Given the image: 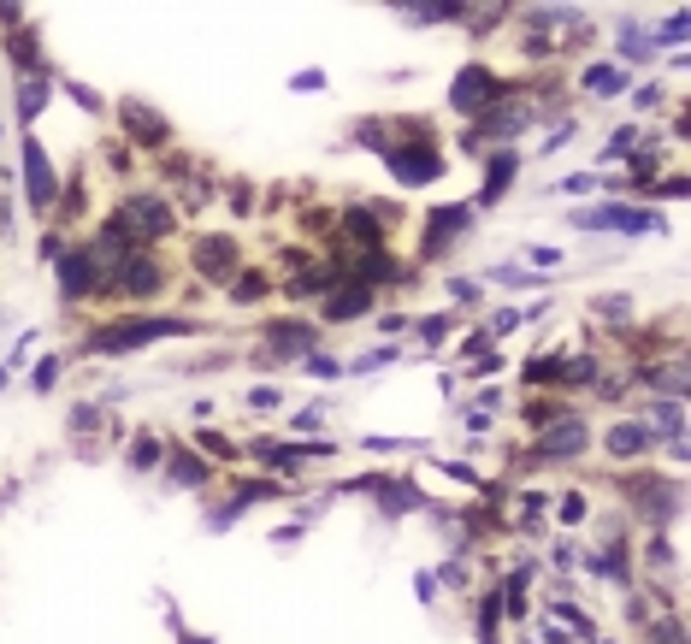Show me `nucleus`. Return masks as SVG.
<instances>
[{
  "label": "nucleus",
  "mask_w": 691,
  "mask_h": 644,
  "mask_svg": "<svg viewBox=\"0 0 691 644\" xmlns=\"http://www.w3.org/2000/svg\"><path fill=\"white\" fill-rule=\"evenodd\" d=\"M189 331V320H113L101 325V331H89V355H130V349H148V343H160V337H178Z\"/></svg>",
  "instance_id": "obj_1"
},
{
  "label": "nucleus",
  "mask_w": 691,
  "mask_h": 644,
  "mask_svg": "<svg viewBox=\"0 0 691 644\" xmlns=\"http://www.w3.org/2000/svg\"><path fill=\"white\" fill-rule=\"evenodd\" d=\"M579 231H627V237H644V231H662V213L650 207H627V201H597V207H579L567 213Z\"/></svg>",
  "instance_id": "obj_2"
},
{
  "label": "nucleus",
  "mask_w": 691,
  "mask_h": 644,
  "mask_svg": "<svg viewBox=\"0 0 691 644\" xmlns=\"http://www.w3.org/2000/svg\"><path fill=\"white\" fill-rule=\"evenodd\" d=\"M113 237H125V243H148V237H166L172 231V207L160 201V195H136L119 207V219L107 225Z\"/></svg>",
  "instance_id": "obj_3"
},
{
  "label": "nucleus",
  "mask_w": 691,
  "mask_h": 644,
  "mask_svg": "<svg viewBox=\"0 0 691 644\" xmlns=\"http://www.w3.org/2000/svg\"><path fill=\"white\" fill-rule=\"evenodd\" d=\"M384 166L396 172V184H438L443 178V154L432 148V136L420 142V148H384Z\"/></svg>",
  "instance_id": "obj_4"
},
{
  "label": "nucleus",
  "mask_w": 691,
  "mask_h": 644,
  "mask_svg": "<svg viewBox=\"0 0 691 644\" xmlns=\"http://www.w3.org/2000/svg\"><path fill=\"white\" fill-rule=\"evenodd\" d=\"M24 201H30L36 213H48V207L60 201V178H54L48 148H42L36 136H24Z\"/></svg>",
  "instance_id": "obj_5"
},
{
  "label": "nucleus",
  "mask_w": 691,
  "mask_h": 644,
  "mask_svg": "<svg viewBox=\"0 0 691 644\" xmlns=\"http://www.w3.org/2000/svg\"><path fill=\"white\" fill-rule=\"evenodd\" d=\"M473 225V207L467 201H449V207H432V219H426V243H420V255L426 260H438L461 231Z\"/></svg>",
  "instance_id": "obj_6"
},
{
  "label": "nucleus",
  "mask_w": 691,
  "mask_h": 644,
  "mask_svg": "<svg viewBox=\"0 0 691 644\" xmlns=\"http://www.w3.org/2000/svg\"><path fill=\"white\" fill-rule=\"evenodd\" d=\"M497 71H485V65H467L455 83H449V101L461 107V113H491V101H497Z\"/></svg>",
  "instance_id": "obj_7"
},
{
  "label": "nucleus",
  "mask_w": 691,
  "mask_h": 644,
  "mask_svg": "<svg viewBox=\"0 0 691 644\" xmlns=\"http://www.w3.org/2000/svg\"><path fill=\"white\" fill-rule=\"evenodd\" d=\"M585 444H591V426H585L579 414H562V420L544 432L538 455H544V461H573V455H585Z\"/></svg>",
  "instance_id": "obj_8"
},
{
  "label": "nucleus",
  "mask_w": 691,
  "mask_h": 644,
  "mask_svg": "<svg viewBox=\"0 0 691 644\" xmlns=\"http://www.w3.org/2000/svg\"><path fill=\"white\" fill-rule=\"evenodd\" d=\"M290 355H314V325H302V320L266 325V355L260 361H290Z\"/></svg>",
  "instance_id": "obj_9"
},
{
  "label": "nucleus",
  "mask_w": 691,
  "mask_h": 644,
  "mask_svg": "<svg viewBox=\"0 0 691 644\" xmlns=\"http://www.w3.org/2000/svg\"><path fill=\"white\" fill-rule=\"evenodd\" d=\"M101 278H95V260H89V249H71V255H60V296L65 302H77V296H89Z\"/></svg>",
  "instance_id": "obj_10"
},
{
  "label": "nucleus",
  "mask_w": 691,
  "mask_h": 644,
  "mask_svg": "<svg viewBox=\"0 0 691 644\" xmlns=\"http://www.w3.org/2000/svg\"><path fill=\"white\" fill-rule=\"evenodd\" d=\"M373 308V290L355 278V284H337L331 296H325V320H361Z\"/></svg>",
  "instance_id": "obj_11"
},
{
  "label": "nucleus",
  "mask_w": 691,
  "mask_h": 644,
  "mask_svg": "<svg viewBox=\"0 0 691 644\" xmlns=\"http://www.w3.org/2000/svg\"><path fill=\"white\" fill-rule=\"evenodd\" d=\"M603 450L615 455V461H632V455H644V450H656V432L644 426V420H627V426H615L609 438H603Z\"/></svg>",
  "instance_id": "obj_12"
},
{
  "label": "nucleus",
  "mask_w": 691,
  "mask_h": 644,
  "mask_svg": "<svg viewBox=\"0 0 691 644\" xmlns=\"http://www.w3.org/2000/svg\"><path fill=\"white\" fill-rule=\"evenodd\" d=\"M125 130L142 142V148H166V136H172V130L160 125V113L142 107V101H125Z\"/></svg>",
  "instance_id": "obj_13"
},
{
  "label": "nucleus",
  "mask_w": 691,
  "mask_h": 644,
  "mask_svg": "<svg viewBox=\"0 0 691 644\" xmlns=\"http://www.w3.org/2000/svg\"><path fill=\"white\" fill-rule=\"evenodd\" d=\"M514 178H520V154H514V148L491 154V166H485V190H479V201H503V190H514Z\"/></svg>",
  "instance_id": "obj_14"
},
{
  "label": "nucleus",
  "mask_w": 691,
  "mask_h": 644,
  "mask_svg": "<svg viewBox=\"0 0 691 644\" xmlns=\"http://www.w3.org/2000/svg\"><path fill=\"white\" fill-rule=\"evenodd\" d=\"M113 290H130V296H154L160 290V266H148L142 255H130L119 272H113Z\"/></svg>",
  "instance_id": "obj_15"
},
{
  "label": "nucleus",
  "mask_w": 691,
  "mask_h": 644,
  "mask_svg": "<svg viewBox=\"0 0 691 644\" xmlns=\"http://www.w3.org/2000/svg\"><path fill=\"white\" fill-rule=\"evenodd\" d=\"M195 260H201L207 278H231V272H237V249H231L225 237H201V243H195Z\"/></svg>",
  "instance_id": "obj_16"
},
{
  "label": "nucleus",
  "mask_w": 691,
  "mask_h": 644,
  "mask_svg": "<svg viewBox=\"0 0 691 644\" xmlns=\"http://www.w3.org/2000/svg\"><path fill=\"white\" fill-rule=\"evenodd\" d=\"M526 125H532V113H526V107H491V113H485V125L473 130V136H520Z\"/></svg>",
  "instance_id": "obj_17"
},
{
  "label": "nucleus",
  "mask_w": 691,
  "mask_h": 644,
  "mask_svg": "<svg viewBox=\"0 0 691 644\" xmlns=\"http://www.w3.org/2000/svg\"><path fill=\"white\" fill-rule=\"evenodd\" d=\"M390 225V207L384 201H367V207H349V231L355 237H367V243H378V231Z\"/></svg>",
  "instance_id": "obj_18"
},
{
  "label": "nucleus",
  "mask_w": 691,
  "mask_h": 644,
  "mask_svg": "<svg viewBox=\"0 0 691 644\" xmlns=\"http://www.w3.org/2000/svg\"><path fill=\"white\" fill-rule=\"evenodd\" d=\"M42 107H48V71L18 83V119H42Z\"/></svg>",
  "instance_id": "obj_19"
},
{
  "label": "nucleus",
  "mask_w": 691,
  "mask_h": 644,
  "mask_svg": "<svg viewBox=\"0 0 691 644\" xmlns=\"http://www.w3.org/2000/svg\"><path fill=\"white\" fill-rule=\"evenodd\" d=\"M585 89L609 101V95H621V89H627V71H621V65H591V71H585Z\"/></svg>",
  "instance_id": "obj_20"
},
{
  "label": "nucleus",
  "mask_w": 691,
  "mask_h": 644,
  "mask_svg": "<svg viewBox=\"0 0 691 644\" xmlns=\"http://www.w3.org/2000/svg\"><path fill=\"white\" fill-rule=\"evenodd\" d=\"M402 18H414V24H438V18H467V6H455V0H426V6H402Z\"/></svg>",
  "instance_id": "obj_21"
},
{
  "label": "nucleus",
  "mask_w": 691,
  "mask_h": 644,
  "mask_svg": "<svg viewBox=\"0 0 691 644\" xmlns=\"http://www.w3.org/2000/svg\"><path fill=\"white\" fill-rule=\"evenodd\" d=\"M650 420H656L662 432H674V438H680V420H686V396H668V402H656V408H650ZM650 420H644V426H650Z\"/></svg>",
  "instance_id": "obj_22"
},
{
  "label": "nucleus",
  "mask_w": 691,
  "mask_h": 644,
  "mask_svg": "<svg viewBox=\"0 0 691 644\" xmlns=\"http://www.w3.org/2000/svg\"><path fill=\"white\" fill-rule=\"evenodd\" d=\"M166 473H172L178 485H207V467H201V461H195L189 450H178V455H172V467H166Z\"/></svg>",
  "instance_id": "obj_23"
},
{
  "label": "nucleus",
  "mask_w": 691,
  "mask_h": 644,
  "mask_svg": "<svg viewBox=\"0 0 691 644\" xmlns=\"http://www.w3.org/2000/svg\"><path fill=\"white\" fill-rule=\"evenodd\" d=\"M621 54H627V60H650L656 48H650V36H644L638 24H621Z\"/></svg>",
  "instance_id": "obj_24"
},
{
  "label": "nucleus",
  "mask_w": 691,
  "mask_h": 644,
  "mask_svg": "<svg viewBox=\"0 0 691 644\" xmlns=\"http://www.w3.org/2000/svg\"><path fill=\"white\" fill-rule=\"evenodd\" d=\"M686 30H691V18H686V12H674V18L662 24V36H656L650 48H680V42H686Z\"/></svg>",
  "instance_id": "obj_25"
},
{
  "label": "nucleus",
  "mask_w": 691,
  "mask_h": 644,
  "mask_svg": "<svg viewBox=\"0 0 691 644\" xmlns=\"http://www.w3.org/2000/svg\"><path fill=\"white\" fill-rule=\"evenodd\" d=\"M491 284H508V290H526V284H538L532 272H520V266H491Z\"/></svg>",
  "instance_id": "obj_26"
},
{
  "label": "nucleus",
  "mask_w": 691,
  "mask_h": 644,
  "mask_svg": "<svg viewBox=\"0 0 691 644\" xmlns=\"http://www.w3.org/2000/svg\"><path fill=\"white\" fill-rule=\"evenodd\" d=\"M396 355H402V349H396V343H384V349H373V355H361V361H355V373H378V367H390Z\"/></svg>",
  "instance_id": "obj_27"
},
{
  "label": "nucleus",
  "mask_w": 691,
  "mask_h": 644,
  "mask_svg": "<svg viewBox=\"0 0 691 644\" xmlns=\"http://www.w3.org/2000/svg\"><path fill=\"white\" fill-rule=\"evenodd\" d=\"M343 373V361H331V355H308V379H337Z\"/></svg>",
  "instance_id": "obj_28"
},
{
  "label": "nucleus",
  "mask_w": 691,
  "mask_h": 644,
  "mask_svg": "<svg viewBox=\"0 0 691 644\" xmlns=\"http://www.w3.org/2000/svg\"><path fill=\"white\" fill-rule=\"evenodd\" d=\"M65 95H71L77 107H89V113H101V107H107V101H101L95 89H83V83H65Z\"/></svg>",
  "instance_id": "obj_29"
},
{
  "label": "nucleus",
  "mask_w": 691,
  "mask_h": 644,
  "mask_svg": "<svg viewBox=\"0 0 691 644\" xmlns=\"http://www.w3.org/2000/svg\"><path fill=\"white\" fill-rule=\"evenodd\" d=\"M526 260H532L538 272H550V266H562V249H544V243H532V249H526Z\"/></svg>",
  "instance_id": "obj_30"
},
{
  "label": "nucleus",
  "mask_w": 691,
  "mask_h": 644,
  "mask_svg": "<svg viewBox=\"0 0 691 644\" xmlns=\"http://www.w3.org/2000/svg\"><path fill=\"white\" fill-rule=\"evenodd\" d=\"M278 402H284V390L278 385H254L249 390V408H278Z\"/></svg>",
  "instance_id": "obj_31"
},
{
  "label": "nucleus",
  "mask_w": 691,
  "mask_h": 644,
  "mask_svg": "<svg viewBox=\"0 0 691 644\" xmlns=\"http://www.w3.org/2000/svg\"><path fill=\"white\" fill-rule=\"evenodd\" d=\"M54 379H60V361H54V355H48V361H42V367H36V373H30V385H36V390H48V385H54Z\"/></svg>",
  "instance_id": "obj_32"
},
{
  "label": "nucleus",
  "mask_w": 691,
  "mask_h": 644,
  "mask_svg": "<svg viewBox=\"0 0 691 644\" xmlns=\"http://www.w3.org/2000/svg\"><path fill=\"white\" fill-rule=\"evenodd\" d=\"M130 461H136V467H154V461H160V444H154V438H136V455H130Z\"/></svg>",
  "instance_id": "obj_33"
},
{
  "label": "nucleus",
  "mask_w": 691,
  "mask_h": 644,
  "mask_svg": "<svg viewBox=\"0 0 691 644\" xmlns=\"http://www.w3.org/2000/svg\"><path fill=\"white\" fill-rule=\"evenodd\" d=\"M260 290H266V278H260V272H249V278H237V302H254Z\"/></svg>",
  "instance_id": "obj_34"
},
{
  "label": "nucleus",
  "mask_w": 691,
  "mask_h": 644,
  "mask_svg": "<svg viewBox=\"0 0 691 644\" xmlns=\"http://www.w3.org/2000/svg\"><path fill=\"white\" fill-rule=\"evenodd\" d=\"M449 296H455V302H479V284H473V278H449Z\"/></svg>",
  "instance_id": "obj_35"
},
{
  "label": "nucleus",
  "mask_w": 691,
  "mask_h": 644,
  "mask_svg": "<svg viewBox=\"0 0 691 644\" xmlns=\"http://www.w3.org/2000/svg\"><path fill=\"white\" fill-rule=\"evenodd\" d=\"M562 520H567V526H579V520H585V497H579V491H567V503H562Z\"/></svg>",
  "instance_id": "obj_36"
},
{
  "label": "nucleus",
  "mask_w": 691,
  "mask_h": 644,
  "mask_svg": "<svg viewBox=\"0 0 691 644\" xmlns=\"http://www.w3.org/2000/svg\"><path fill=\"white\" fill-rule=\"evenodd\" d=\"M627 296H603V302H597V314H609V320H627Z\"/></svg>",
  "instance_id": "obj_37"
},
{
  "label": "nucleus",
  "mask_w": 691,
  "mask_h": 644,
  "mask_svg": "<svg viewBox=\"0 0 691 644\" xmlns=\"http://www.w3.org/2000/svg\"><path fill=\"white\" fill-rule=\"evenodd\" d=\"M290 89H296V95H308V89H325V71H302V77H290Z\"/></svg>",
  "instance_id": "obj_38"
},
{
  "label": "nucleus",
  "mask_w": 691,
  "mask_h": 644,
  "mask_svg": "<svg viewBox=\"0 0 691 644\" xmlns=\"http://www.w3.org/2000/svg\"><path fill=\"white\" fill-rule=\"evenodd\" d=\"M573 142V125H556L550 136H544V154H556V148H567Z\"/></svg>",
  "instance_id": "obj_39"
},
{
  "label": "nucleus",
  "mask_w": 691,
  "mask_h": 644,
  "mask_svg": "<svg viewBox=\"0 0 691 644\" xmlns=\"http://www.w3.org/2000/svg\"><path fill=\"white\" fill-rule=\"evenodd\" d=\"M443 331H449V320H420V337H426V343H443Z\"/></svg>",
  "instance_id": "obj_40"
},
{
  "label": "nucleus",
  "mask_w": 691,
  "mask_h": 644,
  "mask_svg": "<svg viewBox=\"0 0 691 644\" xmlns=\"http://www.w3.org/2000/svg\"><path fill=\"white\" fill-rule=\"evenodd\" d=\"M520 320H526V314H514V308H508V314H497V320H491V331H514Z\"/></svg>",
  "instance_id": "obj_41"
},
{
  "label": "nucleus",
  "mask_w": 691,
  "mask_h": 644,
  "mask_svg": "<svg viewBox=\"0 0 691 644\" xmlns=\"http://www.w3.org/2000/svg\"><path fill=\"white\" fill-rule=\"evenodd\" d=\"M656 644H680V627H674V621H668V627H662V633H656Z\"/></svg>",
  "instance_id": "obj_42"
},
{
  "label": "nucleus",
  "mask_w": 691,
  "mask_h": 644,
  "mask_svg": "<svg viewBox=\"0 0 691 644\" xmlns=\"http://www.w3.org/2000/svg\"><path fill=\"white\" fill-rule=\"evenodd\" d=\"M178 644H213V639H178Z\"/></svg>",
  "instance_id": "obj_43"
},
{
  "label": "nucleus",
  "mask_w": 691,
  "mask_h": 644,
  "mask_svg": "<svg viewBox=\"0 0 691 644\" xmlns=\"http://www.w3.org/2000/svg\"><path fill=\"white\" fill-rule=\"evenodd\" d=\"M0 385H6V367H0Z\"/></svg>",
  "instance_id": "obj_44"
}]
</instances>
